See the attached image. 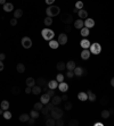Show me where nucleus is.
I'll return each instance as SVG.
<instances>
[{
	"mask_svg": "<svg viewBox=\"0 0 114 126\" xmlns=\"http://www.w3.org/2000/svg\"><path fill=\"white\" fill-rule=\"evenodd\" d=\"M73 76H74V72H73V71H67V73H66V77H67V78H72Z\"/></svg>",
	"mask_w": 114,
	"mask_h": 126,
	"instance_id": "45",
	"label": "nucleus"
},
{
	"mask_svg": "<svg viewBox=\"0 0 114 126\" xmlns=\"http://www.w3.org/2000/svg\"><path fill=\"white\" fill-rule=\"evenodd\" d=\"M80 33H81V35H82V37H88V35H89V33H90V31H89V29H87V27H82V29H81V32H80Z\"/></svg>",
	"mask_w": 114,
	"mask_h": 126,
	"instance_id": "34",
	"label": "nucleus"
},
{
	"mask_svg": "<svg viewBox=\"0 0 114 126\" xmlns=\"http://www.w3.org/2000/svg\"><path fill=\"white\" fill-rule=\"evenodd\" d=\"M25 83H26V86H30V88H33L35 84H37V81L34 80L33 77H27L26 81H25Z\"/></svg>",
	"mask_w": 114,
	"mask_h": 126,
	"instance_id": "15",
	"label": "nucleus"
},
{
	"mask_svg": "<svg viewBox=\"0 0 114 126\" xmlns=\"http://www.w3.org/2000/svg\"><path fill=\"white\" fill-rule=\"evenodd\" d=\"M4 68H5L4 63H2V60H0V72H1V71H4Z\"/></svg>",
	"mask_w": 114,
	"mask_h": 126,
	"instance_id": "55",
	"label": "nucleus"
},
{
	"mask_svg": "<svg viewBox=\"0 0 114 126\" xmlns=\"http://www.w3.org/2000/svg\"><path fill=\"white\" fill-rule=\"evenodd\" d=\"M48 42H49V43H48V45H49L51 49H57L58 47H59V42H58L57 40H54V39H53V40L48 41Z\"/></svg>",
	"mask_w": 114,
	"mask_h": 126,
	"instance_id": "17",
	"label": "nucleus"
},
{
	"mask_svg": "<svg viewBox=\"0 0 114 126\" xmlns=\"http://www.w3.org/2000/svg\"><path fill=\"white\" fill-rule=\"evenodd\" d=\"M111 85L114 88V77H112V80H111Z\"/></svg>",
	"mask_w": 114,
	"mask_h": 126,
	"instance_id": "58",
	"label": "nucleus"
},
{
	"mask_svg": "<svg viewBox=\"0 0 114 126\" xmlns=\"http://www.w3.org/2000/svg\"><path fill=\"white\" fill-rule=\"evenodd\" d=\"M72 107H73V104H71V102H68V101H66L65 102V104H64V109L66 111H70L71 109H72Z\"/></svg>",
	"mask_w": 114,
	"mask_h": 126,
	"instance_id": "39",
	"label": "nucleus"
},
{
	"mask_svg": "<svg viewBox=\"0 0 114 126\" xmlns=\"http://www.w3.org/2000/svg\"><path fill=\"white\" fill-rule=\"evenodd\" d=\"M37 85L42 88V86H45V85H48V82H47V80L45 77H39L37 80Z\"/></svg>",
	"mask_w": 114,
	"mask_h": 126,
	"instance_id": "16",
	"label": "nucleus"
},
{
	"mask_svg": "<svg viewBox=\"0 0 114 126\" xmlns=\"http://www.w3.org/2000/svg\"><path fill=\"white\" fill-rule=\"evenodd\" d=\"M90 44H91L90 41L88 40V39H83V40H81V42H80V45H81L82 49H89Z\"/></svg>",
	"mask_w": 114,
	"mask_h": 126,
	"instance_id": "14",
	"label": "nucleus"
},
{
	"mask_svg": "<svg viewBox=\"0 0 114 126\" xmlns=\"http://www.w3.org/2000/svg\"><path fill=\"white\" fill-rule=\"evenodd\" d=\"M78 99H79L80 101H87L88 100L87 92H79L78 93Z\"/></svg>",
	"mask_w": 114,
	"mask_h": 126,
	"instance_id": "21",
	"label": "nucleus"
},
{
	"mask_svg": "<svg viewBox=\"0 0 114 126\" xmlns=\"http://www.w3.org/2000/svg\"><path fill=\"white\" fill-rule=\"evenodd\" d=\"M40 111H41V114H42V115H43V116L49 115V112H50V110H49V109H48V108H47V106L42 108V109H41V110H40Z\"/></svg>",
	"mask_w": 114,
	"mask_h": 126,
	"instance_id": "40",
	"label": "nucleus"
},
{
	"mask_svg": "<svg viewBox=\"0 0 114 126\" xmlns=\"http://www.w3.org/2000/svg\"><path fill=\"white\" fill-rule=\"evenodd\" d=\"M59 13H61V8L58 7V6H54V5L48 6V8L46 9V14H47V16H49V17H55Z\"/></svg>",
	"mask_w": 114,
	"mask_h": 126,
	"instance_id": "1",
	"label": "nucleus"
},
{
	"mask_svg": "<svg viewBox=\"0 0 114 126\" xmlns=\"http://www.w3.org/2000/svg\"><path fill=\"white\" fill-rule=\"evenodd\" d=\"M14 9V5L11 4V2H6V4L4 5V10L6 11V13H9V11H11Z\"/></svg>",
	"mask_w": 114,
	"mask_h": 126,
	"instance_id": "23",
	"label": "nucleus"
},
{
	"mask_svg": "<svg viewBox=\"0 0 114 126\" xmlns=\"http://www.w3.org/2000/svg\"><path fill=\"white\" fill-rule=\"evenodd\" d=\"M68 99V96H67V94L66 93H64L63 96H62V100H64V101H66Z\"/></svg>",
	"mask_w": 114,
	"mask_h": 126,
	"instance_id": "52",
	"label": "nucleus"
},
{
	"mask_svg": "<svg viewBox=\"0 0 114 126\" xmlns=\"http://www.w3.org/2000/svg\"><path fill=\"white\" fill-rule=\"evenodd\" d=\"M31 92H32V88H30V86H26V89H25V93H26V94H30Z\"/></svg>",
	"mask_w": 114,
	"mask_h": 126,
	"instance_id": "49",
	"label": "nucleus"
},
{
	"mask_svg": "<svg viewBox=\"0 0 114 126\" xmlns=\"http://www.w3.org/2000/svg\"><path fill=\"white\" fill-rule=\"evenodd\" d=\"M87 94H88V100L91 101V102H95L96 101V94L91 90H88L87 91Z\"/></svg>",
	"mask_w": 114,
	"mask_h": 126,
	"instance_id": "18",
	"label": "nucleus"
},
{
	"mask_svg": "<svg viewBox=\"0 0 114 126\" xmlns=\"http://www.w3.org/2000/svg\"><path fill=\"white\" fill-rule=\"evenodd\" d=\"M78 15H79V17L81 19H82V18H88V11L84 10L83 8H82V9H79V11H78Z\"/></svg>",
	"mask_w": 114,
	"mask_h": 126,
	"instance_id": "22",
	"label": "nucleus"
},
{
	"mask_svg": "<svg viewBox=\"0 0 114 126\" xmlns=\"http://www.w3.org/2000/svg\"><path fill=\"white\" fill-rule=\"evenodd\" d=\"M30 116L32 117V118H39V116H40V114H39V111L38 110H35V109H33V110L30 112Z\"/></svg>",
	"mask_w": 114,
	"mask_h": 126,
	"instance_id": "36",
	"label": "nucleus"
},
{
	"mask_svg": "<svg viewBox=\"0 0 114 126\" xmlns=\"http://www.w3.org/2000/svg\"><path fill=\"white\" fill-rule=\"evenodd\" d=\"M100 116H102V118H104V119H108L110 118V116H111V112H110V110H103L102 112H100Z\"/></svg>",
	"mask_w": 114,
	"mask_h": 126,
	"instance_id": "30",
	"label": "nucleus"
},
{
	"mask_svg": "<svg viewBox=\"0 0 114 126\" xmlns=\"http://www.w3.org/2000/svg\"><path fill=\"white\" fill-rule=\"evenodd\" d=\"M94 126H104V124H103V123H100V122H97V123H95V124H94Z\"/></svg>",
	"mask_w": 114,
	"mask_h": 126,
	"instance_id": "56",
	"label": "nucleus"
},
{
	"mask_svg": "<svg viewBox=\"0 0 114 126\" xmlns=\"http://www.w3.org/2000/svg\"><path fill=\"white\" fill-rule=\"evenodd\" d=\"M50 99H51V98H50L47 93H43V94H41V96H40V101H41L43 104H47L48 102H50Z\"/></svg>",
	"mask_w": 114,
	"mask_h": 126,
	"instance_id": "12",
	"label": "nucleus"
},
{
	"mask_svg": "<svg viewBox=\"0 0 114 126\" xmlns=\"http://www.w3.org/2000/svg\"><path fill=\"white\" fill-rule=\"evenodd\" d=\"M48 88L49 89H57L58 88V82H57V80H53V81H49L48 82Z\"/></svg>",
	"mask_w": 114,
	"mask_h": 126,
	"instance_id": "20",
	"label": "nucleus"
},
{
	"mask_svg": "<svg viewBox=\"0 0 114 126\" xmlns=\"http://www.w3.org/2000/svg\"><path fill=\"white\" fill-rule=\"evenodd\" d=\"M68 125L70 126H78L79 125V122H78L76 119H71V120L68 122Z\"/></svg>",
	"mask_w": 114,
	"mask_h": 126,
	"instance_id": "43",
	"label": "nucleus"
},
{
	"mask_svg": "<svg viewBox=\"0 0 114 126\" xmlns=\"http://www.w3.org/2000/svg\"><path fill=\"white\" fill-rule=\"evenodd\" d=\"M90 55H91V52L89 49H83L82 51H81V59H83V60H87L90 58Z\"/></svg>",
	"mask_w": 114,
	"mask_h": 126,
	"instance_id": "9",
	"label": "nucleus"
},
{
	"mask_svg": "<svg viewBox=\"0 0 114 126\" xmlns=\"http://www.w3.org/2000/svg\"><path fill=\"white\" fill-rule=\"evenodd\" d=\"M41 35H42V37H43V40L50 41V40H53L54 39L55 33H54L53 30H50V29H48V27H46V29H43V30L41 31Z\"/></svg>",
	"mask_w": 114,
	"mask_h": 126,
	"instance_id": "2",
	"label": "nucleus"
},
{
	"mask_svg": "<svg viewBox=\"0 0 114 126\" xmlns=\"http://www.w3.org/2000/svg\"><path fill=\"white\" fill-rule=\"evenodd\" d=\"M16 71H17V73H19V74H23L24 72H25V66H24V64L19 63L16 65Z\"/></svg>",
	"mask_w": 114,
	"mask_h": 126,
	"instance_id": "24",
	"label": "nucleus"
},
{
	"mask_svg": "<svg viewBox=\"0 0 114 126\" xmlns=\"http://www.w3.org/2000/svg\"><path fill=\"white\" fill-rule=\"evenodd\" d=\"M100 102H102V104H107V99L106 98H102V100H100Z\"/></svg>",
	"mask_w": 114,
	"mask_h": 126,
	"instance_id": "51",
	"label": "nucleus"
},
{
	"mask_svg": "<svg viewBox=\"0 0 114 126\" xmlns=\"http://www.w3.org/2000/svg\"><path fill=\"white\" fill-rule=\"evenodd\" d=\"M73 11H74V13H78V11H79V9H76V8H74V9H73Z\"/></svg>",
	"mask_w": 114,
	"mask_h": 126,
	"instance_id": "63",
	"label": "nucleus"
},
{
	"mask_svg": "<svg viewBox=\"0 0 114 126\" xmlns=\"http://www.w3.org/2000/svg\"><path fill=\"white\" fill-rule=\"evenodd\" d=\"M73 72H74V75L75 76H82L83 75V68L82 67H75L73 69Z\"/></svg>",
	"mask_w": 114,
	"mask_h": 126,
	"instance_id": "26",
	"label": "nucleus"
},
{
	"mask_svg": "<svg viewBox=\"0 0 114 126\" xmlns=\"http://www.w3.org/2000/svg\"><path fill=\"white\" fill-rule=\"evenodd\" d=\"M5 59H6V55H5V53H0V60L4 61Z\"/></svg>",
	"mask_w": 114,
	"mask_h": 126,
	"instance_id": "54",
	"label": "nucleus"
},
{
	"mask_svg": "<svg viewBox=\"0 0 114 126\" xmlns=\"http://www.w3.org/2000/svg\"><path fill=\"white\" fill-rule=\"evenodd\" d=\"M45 1H46V4H47V5H49V6H50V5H53L54 2L56 1V0H45Z\"/></svg>",
	"mask_w": 114,
	"mask_h": 126,
	"instance_id": "50",
	"label": "nucleus"
},
{
	"mask_svg": "<svg viewBox=\"0 0 114 126\" xmlns=\"http://www.w3.org/2000/svg\"><path fill=\"white\" fill-rule=\"evenodd\" d=\"M83 75H84V76L87 75V69H83Z\"/></svg>",
	"mask_w": 114,
	"mask_h": 126,
	"instance_id": "62",
	"label": "nucleus"
},
{
	"mask_svg": "<svg viewBox=\"0 0 114 126\" xmlns=\"http://www.w3.org/2000/svg\"><path fill=\"white\" fill-rule=\"evenodd\" d=\"M110 112H111V115H113V114H114V110H113V109H110Z\"/></svg>",
	"mask_w": 114,
	"mask_h": 126,
	"instance_id": "61",
	"label": "nucleus"
},
{
	"mask_svg": "<svg viewBox=\"0 0 114 126\" xmlns=\"http://www.w3.org/2000/svg\"><path fill=\"white\" fill-rule=\"evenodd\" d=\"M41 92H42V88H41V86H39V85H37V84H35V85L32 88V93H33V94H35V96L40 94Z\"/></svg>",
	"mask_w": 114,
	"mask_h": 126,
	"instance_id": "25",
	"label": "nucleus"
},
{
	"mask_svg": "<svg viewBox=\"0 0 114 126\" xmlns=\"http://www.w3.org/2000/svg\"><path fill=\"white\" fill-rule=\"evenodd\" d=\"M31 116L29 114H22V115L19 116V122L21 123H27V120L30 119Z\"/></svg>",
	"mask_w": 114,
	"mask_h": 126,
	"instance_id": "27",
	"label": "nucleus"
},
{
	"mask_svg": "<svg viewBox=\"0 0 114 126\" xmlns=\"http://www.w3.org/2000/svg\"><path fill=\"white\" fill-rule=\"evenodd\" d=\"M89 50H90V52L92 55H99V53L102 52V45L99 44L98 42H95V43L90 44Z\"/></svg>",
	"mask_w": 114,
	"mask_h": 126,
	"instance_id": "4",
	"label": "nucleus"
},
{
	"mask_svg": "<svg viewBox=\"0 0 114 126\" xmlns=\"http://www.w3.org/2000/svg\"><path fill=\"white\" fill-rule=\"evenodd\" d=\"M43 23H45L46 26H50L51 24H53V17H49V16H47V18H45Z\"/></svg>",
	"mask_w": 114,
	"mask_h": 126,
	"instance_id": "37",
	"label": "nucleus"
},
{
	"mask_svg": "<svg viewBox=\"0 0 114 126\" xmlns=\"http://www.w3.org/2000/svg\"><path fill=\"white\" fill-rule=\"evenodd\" d=\"M19 93H21V88H19V86H13V88H11V94L18 96Z\"/></svg>",
	"mask_w": 114,
	"mask_h": 126,
	"instance_id": "33",
	"label": "nucleus"
},
{
	"mask_svg": "<svg viewBox=\"0 0 114 126\" xmlns=\"http://www.w3.org/2000/svg\"><path fill=\"white\" fill-rule=\"evenodd\" d=\"M21 43H22L24 49H30L32 47V40L29 37H23L22 40H21Z\"/></svg>",
	"mask_w": 114,
	"mask_h": 126,
	"instance_id": "5",
	"label": "nucleus"
},
{
	"mask_svg": "<svg viewBox=\"0 0 114 126\" xmlns=\"http://www.w3.org/2000/svg\"><path fill=\"white\" fill-rule=\"evenodd\" d=\"M27 123H29V125H34V123H35V118H32V117H30V119L27 120Z\"/></svg>",
	"mask_w": 114,
	"mask_h": 126,
	"instance_id": "48",
	"label": "nucleus"
},
{
	"mask_svg": "<svg viewBox=\"0 0 114 126\" xmlns=\"http://www.w3.org/2000/svg\"><path fill=\"white\" fill-rule=\"evenodd\" d=\"M56 68H57V71H59V72H63L66 68V64L63 63V61H59V63H57L56 65Z\"/></svg>",
	"mask_w": 114,
	"mask_h": 126,
	"instance_id": "29",
	"label": "nucleus"
},
{
	"mask_svg": "<svg viewBox=\"0 0 114 126\" xmlns=\"http://www.w3.org/2000/svg\"><path fill=\"white\" fill-rule=\"evenodd\" d=\"M95 26V21L92 18H86V21H84V27H87V29H92Z\"/></svg>",
	"mask_w": 114,
	"mask_h": 126,
	"instance_id": "10",
	"label": "nucleus"
},
{
	"mask_svg": "<svg viewBox=\"0 0 114 126\" xmlns=\"http://www.w3.org/2000/svg\"><path fill=\"white\" fill-rule=\"evenodd\" d=\"M9 23H10L11 26H16V25H17V18H11Z\"/></svg>",
	"mask_w": 114,
	"mask_h": 126,
	"instance_id": "47",
	"label": "nucleus"
},
{
	"mask_svg": "<svg viewBox=\"0 0 114 126\" xmlns=\"http://www.w3.org/2000/svg\"><path fill=\"white\" fill-rule=\"evenodd\" d=\"M0 106H1V108H2L4 110H8L10 104H9V101H8V100H2V101H1V104H0Z\"/></svg>",
	"mask_w": 114,
	"mask_h": 126,
	"instance_id": "32",
	"label": "nucleus"
},
{
	"mask_svg": "<svg viewBox=\"0 0 114 126\" xmlns=\"http://www.w3.org/2000/svg\"><path fill=\"white\" fill-rule=\"evenodd\" d=\"M57 41L59 42V44H66V42H67V35H66V33H61L59 34Z\"/></svg>",
	"mask_w": 114,
	"mask_h": 126,
	"instance_id": "8",
	"label": "nucleus"
},
{
	"mask_svg": "<svg viewBox=\"0 0 114 126\" xmlns=\"http://www.w3.org/2000/svg\"><path fill=\"white\" fill-rule=\"evenodd\" d=\"M47 94H48V96H49L50 98H53V96H55V91H54L53 89H49L48 91H47Z\"/></svg>",
	"mask_w": 114,
	"mask_h": 126,
	"instance_id": "46",
	"label": "nucleus"
},
{
	"mask_svg": "<svg viewBox=\"0 0 114 126\" xmlns=\"http://www.w3.org/2000/svg\"><path fill=\"white\" fill-rule=\"evenodd\" d=\"M63 115H64V111H63V109H61V108H58V107H54L53 109L50 110V116H51L54 119L62 118Z\"/></svg>",
	"mask_w": 114,
	"mask_h": 126,
	"instance_id": "3",
	"label": "nucleus"
},
{
	"mask_svg": "<svg viewBox=\"0 0 114 126\" xmlns=\"http://www.w3.org/2000/svg\"><path fill=\"white\" fill-rule=\"evenodd\" d=\"M49 90V88H48V85H45V86H42V91L45 93H47V91Z\"/></svg>",
	"mask_w": 114,
	"mask_h": 126,
	"instance_id": "53",
	"label": "nucleus"
},
{
	"mask_svg": "<svg viewBox=\"0 0 114 126\" xmlns=\"http://www.w3.org/2000/svg\"><path fill=\"white\" fill-rule=\"evenodd\" d=\"M75 8H76V9H82V8H83V2H82L81 0L76 1V2H75Z\"/></svg>",
	"mask_w": 114,
	"mask_h": 126,
	"instance_id": "41",
	"label": "nucleus"
},
{
	"mask_svg": "<svg viewBox=\"0 0 114 126\" xmlns=\"http://www.w3.org/2000/svg\"><path fill=\"white\" fill-rule=\"evenodd\" d=\"M61 21L64 24H66V25H70L71 23H73V17L71 14H67V13H65V14H63V15L61 16Z\"/></svg>",
	"mask_w": 114,
	"mask_h": 126,
	"instance_id": "6",
	"label": "nucleus"
},
{
	"mask_svg": "<svg viewBox=\"0 0 114 126\" xmlns=\"http://www.w3.org/2000/svg\"><path fill=\"white\" fill-rule=\"evenodd\" d=\"M23 16V10L22 9H16V10H14V18H21Z\"/></svg>",
	"mask_w": 114,
	"mask_h": 126,
	"instance_id": "31",
	"label": "nucleus"
},
{
	"mask_svg": "<svg viewBox=\"0 0 114 126\" xmlns=\"http://www.w3.org/2000/svg\"><path fill=\"white\" fill-rule=\"evenodd\" d=\"M83 26H84V22L81 18L76 19L75 22H74V27H75V29H80V30H81Z\"/></svg>",
	"mask_w": 114,
	"mask_h": 126,
	"instance_id": "19",
	"label": "nucleus"
},
{
	"mask_svg": "<svg viewBox=\"0 0 114 126\" xmlns=\"http://www.w3.org/2000/svg\"><path fill=\"white\" fill-rule=\"evenodd\" d=\"M65 31H66V32H70V31H71V26L68 25V24L66 25V27H65Z\"/></svg>",
	"mask_w": 114,
	"mask_h": 126,
	"instance_id": "57",
	"label": "nucleus"
},
{
	"mask_svg": "<svg viewBox=\"0 0 114 126\" xmlns=\"http://www.w3.org/2000/svg\"><path fill=\"white\" fill-rule=\"evenodd\" d=\"M46 125L47 126H56V119H54L51 116L47 115V120H46Z\"/></svg>",
	"mask_w": 114,
	"mask_h": 126,
	"instance_id": "13",
	"label": "nucleus"
},
{
	"mask_svg": "<svg viewBox=\"0 0 114 126\" xmlns=\"http://www.w3.org/2000/svg\"><path fill=\"white\" fill-rule=\"evenodd\" d=\"M62 101H63V100H62V96H56V94H55V96H54L53 98L50 99V102H53L54 106H58V104H61Z\"/></svg>",
	"mask_w": 114,
	"mask_h": 126,
	"instance_id": "11",
	"label": "nucleus"
},
{
	"mask_svg": "<svg viewBox=\"0 0 114 126\" xmlns=\"http://www.w3.org/2000/svg\"><path fill=\"white\" fill-rule=\"evenodd\" d=\"M58 90H59L61 92H63V93H66V91L68 90V84L67 83H65L64 81L59 82V83H58Z\"/></svg>",
	"mask_w": 114,
	"mask_h": 126,
	"instance_id": "7",
	"label": "nucleus"
},
{
	"mask_svg": "<svg viewBox=\"0 0 114 126\" xmlns=\"http://www.w3.org/2000/svg\"><path fill=\"white\" fill-rule=\"evenodd\" d=\"M64 78H65V76L63 74H61V73H59V74H57V76H56V80H57L58 83H59V82H63V81H64Z\"/></svg>",
	"mask_w": 114,
	"mask_h": 126,
	"instance_id": "42",
	"label": "nucleus"
},
{
	"mask_svg": "<svg viewBox=\"0 0 114 126\" xmlns=\"http://www.w3.org/2000/svg\"><path fill=\"white\" fill-rule=\"evenodd\" d=\"M6 4V0H0V5H5Z\"/></svg>",
	"mask_w": 114,
	"mask_h": 126,
	"instance_id": "59",
	"label": "nucleus"
},
{
	"mask_svg": "<svg viewBox=\"0 0 114 126\" xmlns=\"http://www.w3.org/2000/svg\"><path fill=\"white\" fill-rule=\"evenodd\" d=\"M2 116H4V118L6 119V120H9V119L11 118V116H13V115H11V112L9 110H5L4 114H2Z\"/></svg>",
	"mask_w": 114,
	"mask_h": 126,
	"instance_id": "35",
	"label": "nucleus"
},
{
	"mask_svg": "<svg viewBox=\"0 0 114 126\" xmlns=\"http://www.w3.org/2000/svg\"><path fill=\"white\" fill-rule=\"evenodd\" d=\"M34 109H35V110H41L42 108H43V104H42L41 101H40V102H37V104H34Z\"/></svg>",
	"mask_w": 114,
	"mask_h": 126,
	"instance_id": "38",
	"label": "nucleus"
},
{
	"mask_svg": "<svg viewBox=\"0 0 114 126\" xmlns=\"http://www.w3.org/2000/svg\"><path fill=\"white\" fill-rule=\"evenodd\" d=\"M4 109H2V108H1V109H0V115H2V114H4Z\"/></svg>",
	"mask_w": 114,
	"mask_h": 126,
	"instance_id": "60",
	"label": "nucleus"
},
{
	"mask_svg": "<svg viewBox=\"0 0 114 126\" xmlns=\"http://www.w3.org/2000/svg\"><path fill=\"white\" fill-rule=\"evenodd\" d=\"M64 124H65V122L63 120V117H62V118L56 119V125H57V126H63Z\"/></svg>",
	"mask_w": 114,
	"mask_h": 126,
	"instance_id": "44",
	"label": "nucleus"
},
{
	"mask_svg": "<svg viewBox=\"0 0 114 126\" xmlns=\"http://www.w3.org/2000/svg\"><path fill=\"white\" fill-rule=\"evenodd\" d=\"M75 61H73V60H70L66 63V68H67V71H73L74 68H75Z\"/></svg>",
	"mask_w": 114,
	"mask_h": 126,
	"instance_id": "28",
	"label": "nucleus"
}]
</instances>
